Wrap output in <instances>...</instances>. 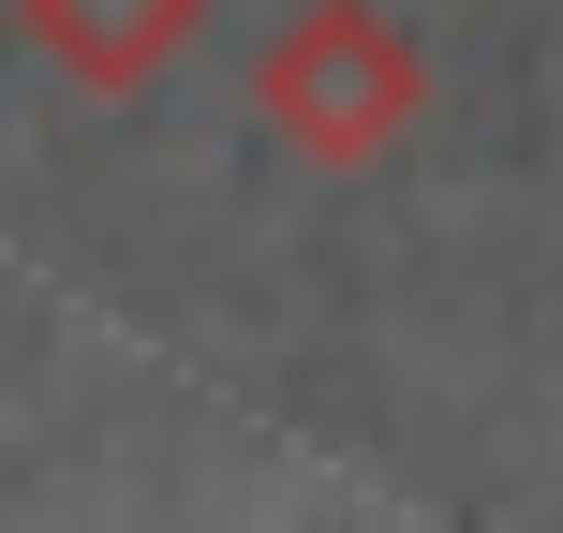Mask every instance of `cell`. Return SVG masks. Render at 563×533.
Returning a JSON list of instances; mask_svg holds the SVG:
<instances>
[{
	"label": "cell",
	"mask_w": 563,
	"mask_h": 533,
	"mask_svg": "<svg viewBox=\"0 0 563 533\" xmlns=\"http://www.w3.org/2000/svg\"><path fill=\"white\" fill-rule=\"evenodd\" d=\"M15 15H30V45H59L89 89H134L148 59H164L178 0H15Z\"/></svg>",
	"instance_id": "cell-1"
}]
</instances>
